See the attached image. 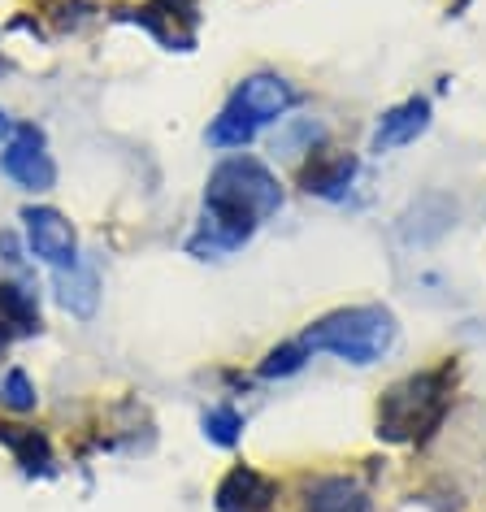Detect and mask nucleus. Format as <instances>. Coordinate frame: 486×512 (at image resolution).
<instances>
[{"mask_svg":"<svg viewBox=\"0 0 486 512\" xmlns=\"http://www.w3.org/2000/svg\"><path fill=\"white\" fill-rule=\"evenodd\" d=\"M278 209H283V187H278V178L270 174L265 161L248 157V152L217 161L209 187H204V213L196 235L187 239V252L200 256V261L235 252Z\"/></svg>","mask_w":486,"mask_h":512,"instance_id":"1","label":"nucleus"},{"mask_svg":"<svg viewBox=\"0 0 486 512\" xmlns=\"http://www.w3.org/2000/svg\"><path fill=\"white\" fill-rule=\"evenodd\" d=\"M456 395V361L417 369L391 382L378 400V439L382 443H430L443 430Z\"/></svg>","mask_w":486,"mask_h":512,"instance_id":"2","label":"nucleus"},{"mask_svg":"<svg viewBox=\"0 0 486 512\" xmlns=\"http://www.w3.org/2000/svg\"><path fill=\"white\" fill-rule=\"evenodd\" d=\"M300 87L283 79V74H248L243 83H235V92L226 96L222 113L209 122V131H204V144L209 148H248L252 139H257L261 126L278 122L283 113H291L300 105Z\"/></svg>","mask_w":486,"mask_h":512,"instance_id":"3","label":"nucleus"},{"mask_svg":"<svg viewBox=\"0 0 486 512\" xmlns=\"http://www.w3.org/2000/svg\"><path fill=\"white\" fill-rule=\"evenodd\" d=\"M395 313L382 304H352V309H335L304 330L300 343L313 352H330L348 365H374L395 348Z\"/></svg>","mask_w":486,"mask_h":512,"instance_id":"4","label":"nucleus"},{"mask_svg":"<svg viewBox=\"0 0 486 512\" xmlns=\"http://www.w3.org/2000/svg\"><path fill=\"white\" fill-rule=\"evenodd\" d=\"M126 22L144 27L170 53H191L200 31V5L196 0H144V5L126 9Z\"/></svg>","mask_w":486,"mask_h":512,"instance_id":"5","label":"nucleus"},{"mask_svg":"<svg viewBox=\"0 0 486 512\" xmlns=\"http://www.w3.org/2000/svg\"><path fill=\"white\" fill-rule=\"evenodd\" d=\"M0 170H5L22 191H53L57 183V165L48 157L44 131L31 122H18L9 131V144L0 152Z\"/></svg>","mask_w":486,"mask_h":512,"instance_id":"6","label":"nucleus"},{"mask_svg":"<svg viewBox=\"0 0 486 512\" xmlns=\"http://www.w3.org/2000/svg\"><path fill=\"white\" fill-rule=\"evenodd\" d=\"M296 512H378L374 495L352 473H304L296 482Z\"/></svg>","mask_w":486,"mask_h":512,"instance_id":"7","label":"nucleus"},{"mask_svg":"<svg viewBox=\"0 0 486 512\" xmlns=\"http://www.w3.org/2000/svg\"><path fill=\"white\" fill-rule=\"evenodd\" d=\"M22 222H27L31 252L40 256L44 265H53V270L79 265V239H74V226L66 213L48 209V204H31V209H22Z\"/></svg>","mask_w":486,"mask_h":512,"instance_id":"8","label":"nucleus"},{"mask_svg":"<svg viewBox=\"0 0 486 512\" xmlns=\"http://www.w3.org/2000/svg\"><path fill=\"white\" fill-rule=\"evenodd\" d=\"M274 504H278V482L252 465H230L213 491L217 512H274Z\"/></svg>","mask_w":486,"mask_h":512,"instance_id":"9","label":"nucleus"},{"mask_svg":"<svg viewBox=\"0 0 486 512\" xmlns=\"http://www.w3.org/2000/svg\"><path fill=\"white\" fill-rule=\"evenodd\" d=\"M356 170H361V161H356L352 152H339V148H322V144H317L309 152V161L300 165V187L309 191V196L339 200V196H348Z\"/></svg>","mask_w":486,"mask_h":512,"instance_id":"10","label":"nucleus"},{"mask_svg":"<svg viewBox=\"0 0 486 512\" xmlns=\"http://www.w3.org/2000/svg\"><path fill=\"white\" fill-rule=\"evenodd\" d=\"M452 222H456V204L447 200L443 191H426V196L408 204V213L400 217V239L426 248V243L443 239L447 230H452Z\"/></svg>","mask_w":486,"mask_h":512,"instance_id":"11","label":"nucleus"},{"mask_svg":"<svg viewBox=\"0 0 486 512\" xmlns=\"http://www.w3.org/2000/svg\"><path fill=\"white\" fill-rule=\"evenodd\" d=\"M426 126H430V100L426 96H408L404 105H395V109H387L378 118V131H374V144L369 148L382 157V152L404 148V144H413L417 135H426Z\"/></svg>","mask_w":486,"mask_h":512,"instance_id":"12","label":"nucleus"},{"mask_svg":"<svg viewBox=\"0 0 486 512\" xmlns=\"http://www.w3.org/2000/svg\"><path fill=\"white\" fill-rule=\"evenodd\" d=\"M0 443L14 452V460L22 465V473L27 478H48L53 473V447H48V439L40 430H31V426H0Z\"/></svg>","mask_w":486,"mask_h":512,"instance_id":"13","label":"nucleus"},{"mask_svg":"<svg viewBox=\"0 0 486 512\" xmlns=\"http://www.w3.org/2000/svg\"><path fill=\"white\" fill-rule=\"evenodd\" d=\"M57 300H61V309L74 313V317H92L96 300H100L96 270H87L83 261L70 265V270H57Z\"/></svg>","mask_w":486,"mask_h":512,"instance_id":"14","label":"nucleus"},{"mask_svg":"<svg viewBox=\"0 0 486 512\" xmlns=\"http://www.w3.org/2000/svg\"><path fill=\"white\" fill-rule=\"evenodd\" d=\"M0 317H5L9 326H14L18 339L27 335H40V300H35L31 287L22 283H0Z\"/></svg>","mask_w":486,"mask_h":512,"instance_id":"15","label":"nucleus"},{"mask_svg":"<svg viewBox=\"0 0 486 512\" xmlns=\"http://www.w3.org/2000/svg\"><path fill=\"white\" fill-rule=\"evenodd\" d=\"M304 361H309V348H304L300 339H291V343H278V348L265 352V361L257 365V374L261 378H291V374H300Z\"/></svg>","mask_w":486,"mask_h":512,"instance_id":"16","label":"nucleus"},{"mask_svg":"<svg viewBox=\"0 0 486 512\" xmlns=\"http://www.w3.org/2000/svg\"><path fill=\"white\" fill-rule=\"evenodd\" d=\"M200 426H204V439H209V443L235 447L239 443V430H243V417H239V408H230V404H213L209 413L200 417Z\"/></svg>","mask_w":486,"mask_h":512,"instance_id":"17","label":"nucleus"},{"mask_svg":"<svg viewBox=\"0 0 486 512\" xmlns=\"http://www.w3.org/2000/svg\"><path fill=\"white\" fill-rule=\"evenodd\" d=\"M0 404H5L9 413H35L40 395H35V382L27 378V369H9V374L0 378Z\"/></svg>","mask_w":486,"mask_h":512,"instance_id":"18","label":"nucleus"},{"mask_svg":"<svg viewBox=\"0 0 486 512\" xmlns=\"http://www.w3.org/2000/svg\"><path fill=\"white\" fill-rule=\"evenodd\" d=\"M317 144H322V126H317L313 118H300L287 135H278L274 152H278V148H283V152H313Z\"/></svg>","mask_w":486,"mask_h":512,"instance_id":"19","label":"nucleus"},{"mask_svg":"<svg viewBox=\"0 0 486 512\" xmlns=\"http://www.w3.org/2000/svg\"><path fill=\"white\" fill-rule=\"evenodd\" d=\"M14 339H18V335H14V326H9L5 317H0V352H5V348H9V343H14Z\"/></svg>","mask_w":486,"mask_h":512,"instance_id":"20","label":"nucleus"},{"mask_svg":"<svg viewBox=\"0 0 486 512\" xmlns=\"http://www.w3.org/2000/svg\"><path fill=\"white\" fill-rule=\"evenodd\" d=\"M9 131H14V122H9L5 113H0V135H9Z\"/></svg>","mask_w":486,"mask_h":512,"instance_id":"21","label":"nucleus"}]
</instances>
